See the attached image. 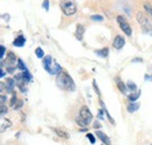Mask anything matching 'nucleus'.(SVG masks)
<instances>
[{
    "mask_svg": "<svg viewBox=\"0 0 152 145\" xmlns=\"http://www.w3.org/2000/svg\"><path fill=\"white\" fill-rule=\"evenodd\" d=\"M12 125V122L7 118H4L2 116H0V133L5 132L8 127Z\"/></svg>",
    "mask_w": 152,
    "mask_h": 145,
    "instance_id": "0eeeda50",
    "label": "nucleus"
},
{
    "mask_svg": "<svg viewBox=\"0 0 152 145\" xmlns=\"http://www.w3.org/2000/svg\"><path fill=\"white\" fill-rule=\"evenodd\" d=\"M7 112V108L5 107V105H2V107H0V116H2L4 114H6Z\"/></svg>",
    "mask_w": 152,
    "mask_h": 145,
    "instance_id": "c756f323",
    "label": "nucleus"
},
{
    "mask_svg": "<svg viewBox=\"0 0 152 145\" xmlns=\"http://www.w3.org/2000/svg\"><path fill=\"white\" fill-rule=\"evenodd\" d=\"M53 130L55 131V133H56L58 137L64 138V139H68V138H69V135H68L66 131H63V130H61V129H57V127H54Z\"/></svg>",
    "mask_w": 152,
    "mask_h": 145,
    "instance_id": "4468645a",
    "label": "nucleus"
},
{
    "mask_svg": "<svg viewBox=\"0 0 152 145\" xmlns=\"http://www.w3.org/2000/svg\"><path fill=\"white\" fill-rule=\"evenodd\" d=\"M61 10L62 12L67 15V17H70V15H74L77 11V7H76V4L73 0H63L61 2Z\"/></svg>",
    "mask_w": 152,
    "mask_h": 145,
    "instance_id": "7ed1b4c3",
    "label": "nucleus"
},
{
    "mask_svg": "<svg viewBox=\"0 0 152 145\" xmlns=\"http://www.w3.org/2000/svg\"><path fill=\"white\" fill-rule=\"evenodd\" d=\"M94 127H95L96 130H97V129H99V127H101V124H99V122H95V123H94Z\"/></svg>",
    "mask_w": 152,
    "mask_h": 145,
    "instance_id": "f704fd0d",
    "label": "nucleus"
},
{
    "mask_svg": "<svg viewBox=\"0 0 152 145\" xmlns=\"http://www.w3.org/2000/svg\"><path fill=\"white\" fill-rule=\"evenodd\" d=\"M5 52H6V48H5L4 46H0V59H2V57H4Z\"/></svg>",
    "mask_w": 152,
    "mask_h": 145,
    "instance_id": "c85d7f7f",
    "label": "nucleus"
},
{
    "mask_svg": "<svg viewBox=\"0 0 152 145\" xmlns=\"http://www.w3.org/2000/svg\"><path fill=\"white\" fill-rule=\"evenodd\" d=\"M151 145H152V144H151Z\"/></svg>",
    "mask_w": 152,
    "mask_h": 145,
    "instance_id": "4c0bfd02",
    "label": "nucleus"
},
{
    "mask_svg": "<svg viewBox=\"0 0 152 145\" xmlns=\"http://www.w3.org/2000/svg\"><path fill=\"white\" fill-rule=\"evenodd\" d=\"M124 45H125V39L122 35H117L114 39V43H113L114 48H116V49H122L124 47Z\"/></svg>",
    "mask_w": 152,
    "mask_h": 145,
    "instance_id": "423d86ee",
    "label": "nucleus"
},
{
    "mask_svg": "<svg viewBox=\"0 0 152 145\" xmlns=\"http://www.w3.org/2000/svg\"><path fill=\"white\" fill-rule=\"evenodd\" d=\"M56 84L57 87H60L63 90H67V91L75 90V83H74L72 76L69 74H67L66 72H63V70L57 74Z\"/></svg>",
    "mask_w": 152,
    "mask_h": 145,
    "instance_id": "f257e3e1",
    "label": "nucleus"
},
{
    "mask_svg": "<svg viewBox=\"0 0 152 145\" xmlns=\"http://www.w3.org/2000/svg\"><path fill=\"white\" fill-rule=\"evenodd\" d=\"M144 10H145V12L148 14H150L152 17V5H150V4H144Z\"/></svg>",
    "mask_w": 152,
    "mask_h": 145,
    "instance_id": "5701e85b",
    "label": "nucleus"
},
{
    "mask_svg": "<svg viewBox=\"0 0 152 145\" xmlns=\"http://www.w3.org/2000/svg\"><path fill=\"white\" fill-rule=\"evenodd\" d=\"M137 21H138L142 31L145 34L152 35V21L144 12H138L137 13Z\"/></svg>",
    "mask_w": 152,
    "mask_h": 145,
    "instance_id": "f03ea898",
    "label": "nucleus"
},
{
    "mask_svg": "<svg viewBox=\"0 0 152 145\" xmlns=\"http://www.w3.org/2000/svg\"><path fill=\"white\" fill-rule=\"evenodd\" d=\"M53 62H54L53 57H52L50 55H47V56H45V57H43V61H42V66H43V68H45L47 72H49V69H50V67H52Z\"/></svg>",
    "mask_w": 152,
    "mask_h": 145,
    "instance_id": "1a4fd4ad",
    "label": "nucleus"
},
{
    "mask_svg": "<svg viewBox=\"0 0 152 145\" xmlns=\"http://www.w3.org/2000/svg\"><path fill=\"white\" fill-rule=\"evenodd\" d=\"M42 6H43V8H45L46 11H48V10H49V0H43Z\"/></svg>",
    "mask_w": 152,
    "mask_h": 145,
    "instance_id": "cd10ccee",
    "label": "nucleus"
},
{
    "mask_svg": "<svg viewBox=\"0 0 152 145\" xmlns=\"http://www.w3.org/2000/svg\"><path fill=\"white\" fill-rule=\"evenodd\" d=\"M5 86H6L7 91H12L13 90V88H14V86H15V80H13V78H8V80L6 81V83H5Z\"/></svg>",
    "mask_w": 152,
    "mask_h": 145,
    "instance_id": "2eb2a0df",
    "label": "nucleus"
},
{
    "mask_svg": "<svg viewBox=\"0 0 152 145\" xmlns=\"http://www.w3.org/2000/svg\"><path fill=\"white\" fill-rule=\"evenodd\" d=\"M83 34H84V27L82 25H77L76 26V32H75V35L78 40H82L83 37Z\"/></svg>",
    "mask_w": 152,
    "mask_h": 145,
    "instance_id": "ddd939ff",
    "label": "nucleus"
},
{
    "mask_svg": "<svg viewBox=\"0 0 152 145\" xmlns=\"http://www.w3.org/2000/svg\"><path fill=\"white\" fill-rule=\"evenodd\" d=\"M99 103H101V105H102V109L104 110V114L107 115V117H108V119L110 121V123H111V124H115V121H114V119H113V117L110 116V114L108 112V110H107V108H105V105H104V103H103L102 101H99Z\"/></svg>",
    "mask_w": 152,
    "mask_h": 145,
    "instance_id": "aec40b11",
    "label": "nucleus"
},
{
    "mask_svg": "<svg viewBox=\"0 0 152 145\" xmlns=\"http://www.w3.org/2000/svg\"><path fill=\"white\" fill-rule=\"evenodd\" d=\"M5 101H6V97H5V96H1V95H0V107H2V105H4Z\"/></svg>",
    "mask_w": 152,
    "mask_h": 145,
    "instance_id": "2f4dec72",
    "label": "nucleus"
},
{
    "mask_svg": "<svg viewBox=\"0 0 152 145\" xmlns=\"http://www.w3.org/2000/svg\"><path fill=\"white\" fill-rule=\"evenodd\" d=\"M126 88H128V90L130 91H137V86L133 83V82H128V84H126Z\"/></svg>",
    "mask_w": 152,
    "mask_h": 145,
    "instance_id": "412c9836",
    "label": "nucleus"
},
{
    "mask_svg": "<svg viewBox=\"0 0 152 145\" xmlns=\"http://www.w3.org/2000/svg\"><path fill=\"white\" fill-rule=\"evenodd\" d=\"M96 54L98 55V56H101V57H107L108 55H109V48H102V49H98V51H96L95 52Z\"/></svg>",
    "mask_w": 152,
    "mask_h": 145,
    "instance_id": "a211bd4d",
    "label": "nucleus"
},
{
    "mask_svg": "<svg viewBox=\"0 0 152 145\" xmlns=\"http://www.w3.org/2000/svg\"><path fill=\"white\" fill-rule=\"evenodd\" d=\"M145 80H146V81H148V80L152 81V75H151V76H149V75H145Z\"/></svg>",
    "mask_w": 152,
    "mask_h": 145,
    "instance_id": "c9c22d12",
    "label": "nucleus"
},
{
    "mask_svg": "<svg viewBox=\"0 0 152 145\" xmlns=\"http://www.w3.org/2000/svg\"><path fill=\"white\" fill-rule=\"evenodd\" d=\"M4 75H5V72H4V70L0 68V77H4Z\"/></svg>",
    "mask_w": 152,
    "mask_h": 145,
    "instance_id": "e433bc0d",
    "label": "nucleus"
},
{
    "mask_svg": "<svg viewBox=\"0 0 152 145\" xmlns=\"http://www.w3.org/2000/svg\"><path fill=\"white\" fill-rule=\"evenodd\" d=\"M4 89H6V86H5L2 82H0V92H2Z\"/></svg>",
    "mask_w": 152,
    "mask_h": 145,
    "instance_id": "72a5a7b5",
    "label": "nucleus"
},
{
    "mask_svg": "<svg viewBox=\"0 0 152 145\" xmlns=\"http://www.w3.org/2000/svg\"><path fill=\"white\" fill-rule=\"evenodd\" d=\"M96 136L103 142V144L104 145H110L111 144V142H110V138L103 132V131H101V130H96Z\"/></svg>",
    "mask_w": 152,
    "mask_h": 145,
    "instance_id": "6e6552de",
    "label": "nucleus"
},
{
    "mask_svg": "<svg viewBox=\"0 0 152 145\" xmlns=\"http://www.w3.org/2000/svg\"><path fill=\"white\" fill-rule=\"evenodd\" d=\"M80 117L87 123V125H89L93 122V114L90 112V110L87 105H83L80 109Z\"/></svg>",
    "mask_w": 152,
    "mask_h": 145,
    "instance_id": "39448f33",
    "label": "nucleus"
},
{
    "mask_svg": "<svg viewBox=\"0 0 152 145\" xmlns=\"http://www.w3.org/2000/svg\"><path fill=\"white\" fill-rule=\"evenodd\" d=\"M138 108H139V103H136V102H130L126 107L129 112H134V111L138 110Z\"/></svg>",
    "mask_w": 152,
    "mask_h": 145,
    "instance_id": "dca6fc26",
    "label": "nucleus"
},
{
    "mask_svg": "<svg viewBox=\"0 0 152 145\" xmlns=\"http://www.w3.org/2000/svg\"><path fill=\"white\" fill-rule=\"evenodd\" d=\"M91 20H95V21H102V20H103V17H102V15H98V14H95V15H91Z\"/></svg>",
    "mask_w": 152,
    "mask_h": 145,
    "instance_id": "bb28decb",
    "label": "nucleus"
},
{
    "mask_svg": "<svg viewBox=\"0 0 152 145\" xmlns=\"http://www.w3.org/2000/svg\"><path fill=\"white\" fill-rule=\"evenodd\" d=\"M25 42H26V39L23 35H19L14 41H13V45L15 47H23L25 46Z\"/></svg>",
    "mask_w": 152,
    "mask_h": 145,
    "instance_id": "f8f14e48",
    "label": "nucleus"
},
{
    "mask_svg": "<svg viewBox=\"0 0 152 145\" xmlns=\"http://www.w3.org/2000/svg\"><path fill=\"white\" fill-rule=\"evenodd\" d=\"M139 96H140V91H133V92H131L129 96H128V98H129V101L130 102H136L138 98H139Z\"/></svg>",
    "mask_w": 152,
    "mask_h": 145,
    "instance_id": "f3484780",
    "label": "nucleus"
},
{
    "mask_svg": "<svg viewBox=\"0 0 152 145\" xmlns=\"http://www.w3.org/2000/svg\"><path fill=\"white\" fill-rule=\"evenodd\" d=\"M21 75H22V80H23L25 82H31V81H32V75L29 74L28 70L22 72H21Z\"/></svg>",
    "mask_w": 152,
    "mask_h": 145,
    "instance_id": "6ab92c4d",
    "label": "nucleus"
},
{
    "mask_svg": "<svg viewBox=\"0 0 152 145\" xmlns=\"http://www.w3.org/2000/svg\"><path fill=\"white\" fill-rule=\"evenodd\" d=\"M15 60H17L15 55L13 54V53H8V54H7V57H6L7 67H15V66H14V64H15Z\"/></svg>",
    "mask_w": 152,
    "mask_h": 145,
    "instance_id": "9b49d317",
    "label": "nucleus"
},
{
    "mask_svg": "<svg viewBox=\"0 0 152 145\" xmlns=\"http://www.w3.org/2000/svg\"><path fill=\"white\" fill-rule=\"evenodd\" d=\"M87 137H88V139L90 141V143H91V144H95L96 139H95V137H94V135H91V133H88V135H87Z\"/></svg>",
    "mask_w": 152,
    "mask_h": 145,
    "instance_id": "a878e982",
    "label": "nucleus"
},
{
    "mask_svg": "<svg viewBox=\"0 0 152 145\" xmlns=\"http://www.w3.org/2000/svg\"><path fill=\"white\" fill-rule=\"evenodd\" d=\"M93 86H94V88H95L96 94H97L98 96H101V92H99V90H98V87H97V84H96V81H94V82H93Z\"/></svg>",
    "mask_w": 152,
    "mask_h": 145,
    "instance_id": "7c9ffc66",
    "label": "nucleus"
},
{
    "mask_svg": "<svg viewBox=\"0 0 152 145\" xmlns=\"http://www.w3.org/2000/svg\"><path fill=\"white\" fill-rule=\"evenodd\" d=\"M18 67H19L20 69L22 70V72H25V70H27V68H26V66H25V63L22 62V60H18Z\"/></svg>",
    "mask_w": 152,
    "mask_h": 145,
    "instance_id": "393cba45",
    "label": "nucleus"
},
{
    "mask_svg": "<svg viewBox=\"0 0 152 145\" xmlns=\"http://www.w3.org/2000/svg\"><path fill=\"white\" fill-rule=\"evenodd\" d=\"M117 22H118L121 29H122L126 35L131 36V34H132V28H131V26H130V23L128 22L126 19L124 18L123 15H118V17H117Z\"/></svg>",
    "mask_w": 152,
    "mask_h": 145,
    "instance_id": "20e7f679",
    "label": "nucleus"
},
{
    "mask_svg": "<svg viewBox=\"0 0 152 145\" xmlns=\"http://www.w3.org/2000/svg\"><path fill=\"white\" fill-rule=\"evenodd\" d=\"M35 55H37V57H39V59H43V57H45V54H43L42 48L38 47V48L35 49Z\"/></svg>",
    "mask_w": 152,
    "mask_h": 145,
    "instance_id": "4be33fe9",
    "label": "nucleus"
},
{
    "mask_svg": "<svg viewBox=\"0 0 152 145\" xmlns=\"http://www.w3.org/2000/svg\"><path fill=\"white\" fill-rule=\"evenodd\" d=\"M103 114H104V110L101 109V110L98 111V118H99V119H103Z\"/></svg>",
    "mask_w": 152,
    "mask_h": 145,
    "instance_id": "473e14b6",
    "label": "nucleus"
},
{
    "mask_svg": "<svg viewBox=\"0 0 152 145\" xmlns=\"http://www.w3.org/2000/svg\"><path fill=\"white\" fill-rule=\"evenodd\" d=\"M115 81H116V84H117L118 90L121 91L122 94H126V90H128L126 84H125V83H123V81H122L119 77H116V78H115Z\"/></svg>",
    "mask_w": 152,
    "mask_h": 145,
    "instance_id": "9d476101",
    "label": "nucleus"
},
{
    "mask_svg": "<svg viewBox=\"0 0 152 145\" xmlns=\"http://www.w3.org/2000/svg\"><path fill=\"white\" fill-rule=\"evenodd\" d=\"M76 123H77V124H78L80 127H87V123H86V122H84V121H83V119H82V118H81L80 116H78V117L76 118Z\"/></svg>",
    "mask_w": 152,
    "mask_h": 145,
    "instance_id": "b1692460",
    "label": "nucleus"
}]
</instances>
